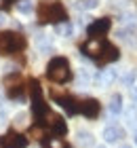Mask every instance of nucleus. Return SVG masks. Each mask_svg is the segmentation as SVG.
<instances>
[{
  "mask_svg": "<svg viewBox=\"0 0 137 148\" xmlns=\"http://www.w3.org/2000/svg\"><path fill=\"white\" fill-rule=\"evenodd\" d=\"M17 11L21 13V15H30V13L34 11L32 0H19V2H17Z\"/></svg>",
  "mask_w": 137,
  "mask_h": 148,
  "instance_id": "obj_17",
  "label": "nucleus"
},
{
  "mask_svg": "<svg viewBox=\"0 0 137 148\" xmlns=\"http://www.w3.org/2000/svg\"><path fill=\"white\" fill-rule=\"evenodd\" d=\"M36 45H38V49H40V51H51V49H53L51 38H49V36H44V34L36 38Z\"/></svg>",
  "mask_w": 137,
  "mask_h": 148,
  "instance_id": "obj_18",
  "label": "nucleus"
},
{
  "mask_svg": "<svg viewBox=\"0 0 137 148\" xmlns=\"http://www.w3.org/2000/svg\"><path fill=\"white\" fill-rule=\"evenodd\" d=\"M53 99L57 102L61 108H63L67 114H78V106H80V99H76L74 95H67V93H57L53 91Z\"/></svg>",
  "mask_w": 137,
  "mask_h": 148,
  "instance_id": "obj_8",
  "label": "nucleus"
},
{
  "mask_svg": "<svg viewBox=\"0 0 137 148\" xmlns=\"http://www.w3.org/2000/svg\"><path fill=\"white\" fill-rule=\"evenodd\" d=\"M122 80H125V85L133 87V80H135V72H129V74H125V76H122Z\"/></svg>",
  "mask_w": 137,
  "mask_h": 148,
  "instance_id": "obj_20",
  "label": "nucleus"
},
{
  "mask_svg": "<svg viewBox=\"0 0 137 148\" xmlns=\"http://www.w3.org/2000/svg\"><path fill=\"white\" fill-rule=\"evenodd\" d=\"M27 146V138L23 133L17 131H6L2 138H0V148H25Z\"/></svg>",
  "mask_w": 137,
  "mask_h": 148,
  "instance_id": "obj_9",
  "label": "nucleus"
},
{
  "mask_svg": "<svg viewBox=\"0 0 137 148\" xmlns=\"http://www.w3.org/2000/svg\"><path fill=\"white\" fill-rule=\"evenodd\" d=\"M2 23H4V15L0 13V25H2Z\"/></svg>",
  "mask_w": 137,
  "mask_h": 148,
  "instance_id": "obj_23",
  "label": "nucleus"
},
{
  "mask_svg": "<svg viewBox=\"0 0 137 148\" xmlns=\"http://www.w3.org/2000/svg\"><path fill=\"white\" fill-rule=\"evenodd\" d=\"M30 102H32V114H34V119L40 123V121L49 114V106H46L44 97H42V89H40V85L36 83V80H32V87H30Z\"/></svg>",
  "mask_w": 137,
  "mask_h": 148,
  "instance_id": "obj_5",
  "label": "nucleus"
},
{
  "mask_svg": "<svg viewBox=\"0 0 137 148\" xmlns=\"http://www.w3.org/2000/svg\"><path fill=\"white\" fill-rule=\"evenodd\" d=\"M97 4H99V0H80V2H78V6H80V9H85V11H91Z\"/></svg>",
  "mask_w": 137,
  "mask_h": 148,
  "instance_id": "obj_19",
  "label": "nucleus"
},
{
  "mask_svg": "<svg viewBox=\"0 0 137 148\" xmlns=\"http://www.w3.org/2000/svg\"><path fill=\"white\" fill-rule=\"evenodd\" d=\"M135 144H137V136H135Z\"/></svg>",
  "mask_w": 137,
  "mask_h": 148,
  "instance_id": "obj_24",
  "label": "nucleus"
},
{
  "mask_svg": "<svg viewBox=\"0 0 137 148\" xmlns=\"http://www.w3.org/2000/svg\"><path fill=\"white\" fill-rule=\"evenodd\" d=\"M9 2H11V0H0V9H2V6H6Z\"/></svg>",
  "mask_w": 137,
  "mask_h": 148,
  "instance_id": "obj_22",
  "label": "nucleus"
},
{
  "mask_svg": "<svg viewBox=\"0 0 137 148\" xmlns=\"http://www.w3.org/2000/svg\"><path fill=\"white\" fill-rule=\"evenodd\" d=\"M80 53L87 57H91L93 62H97L99 66H106V64H112L120 57V51L118 47L108 42L106 38H89L80 45Z\"/></svg>",
  "mask_w": 137,
  "mask_h": 148,
  "instance_id": "obj_1",
  "label": "nucleus"
},
{
  "mask_svg": "<svg viewBox=\"0 0 137 148\" xmlns=\"http://www.w3.org/2000/svg\"><path fill=\"white\" fill-rule=\"evenodd\" d=\"M110 28H112V21L108 17H99L87 28V34H89V38H106Z\"/></svg>",
  "mask_w": 137,
  "mask_h": 148,
  "instance_id": "obj_7",
  "label": "nucleus"
},
{
  "mask_svg": "<svg viewBox=\"0 0 137 148\" xmlns=\"http://www.w3.org/2000/svg\"><path fill=\"white\" fill-rule=\"evenodd\" d=\"M110 112L112 114H120L122 112V95L120 93H114L110 97Z\"/></svg>",
  "mask_w": 137,
  "mask_h": 148,
  "instance_id": "obj_14",
  "label": "nucleus"
},
{
  "mask_svg": "<svg viewBox=\"0 0 137 148\" xmlns=\"http://www.w3.org/2000/svg\"><path fill=\"white\" fill-rule=\"evenodd\" d=\"M97 80H99L101 87H110L116 80V70H101V74L97 76Z\"/></svg>",
  "mask_w": 137,
  "mask_h": 148,
  "instance_id": "obj_13",
  "label": "nucleus"
},
{
  "mask_svg": "<svg viewBox=\"0 0 137 148\" xmlns=\"http://www.w3.org/2000/svg\"><path fill=\"white\" fill-rule=\"evenodd\" d=\"M97 148H106V146H97Z\"/></svg>",
  "mask_w": 137,
  "mask_h": 148,
  "instance_id": "obj_25",
  "label": "nucleus"
},
{
  "mask_svg": "<svg viewBox=\"0 0 137 148\" xmlns=\"http://www.w3.org/2000/svg\"><path fill=\"white\" fill-rule=\"evenodd\" d=\"M76 140H78V146H82V148L93 146V136L89 131H78L76 133Z\"/></svg>",
  "mask_w": 137,
  "mask_h": 148,
  "instance_id": "obj_16",
  "label": "nucleus"
},
{
  "mask_svg": "<svg viewBox=\"0 0 137 148\" xmlns=\"http://www.w3.org/2000/svg\"><path fill=\"white\" fill-rule=\"evenodd\" d=\"M40 127H44V129H49L53 136H63V133L67 131V125H65V121L59 116V114H55V112H51L49 110V114L38 123Z\"/></svg>",
  "mask_w": 137,
  "mask_h": 148,
  "instance_id": "obj_6",
  "label": "nucleus"
},
{
  "mask_svg": "<svg viewBox=\"0 0 137 148\" xmlns=\"http://www.w3.org/2000/svg\"><path fill=\"white\" fill-rule=\"evenodd\" d=\"M125 138V129L120 125H108L104 129V140L108 144H114V142H120Z\"/></svg>",
  "mask_w": 137,
  "mask_h": 148,
  "instance_id": "obj_11",
  "label": "nucleus"
},
{
  "mask_svg": "<svg viewBox=\"0 0 137 148\" xmlns=\"http://www.w3.org/2000/svg\"><path fill=\"white\" fill-rule=\"evenodd\" d=\"M131 95H133V99H135V104H137V87H133V91H131Z\"/></svg>",
  "mask_w": 137,
  "mask_h": 148,
  "instance_id": "obj_21",
  "label": "nucleus"
},
{
  "mask_svg": "<svg viewBox=\"0 0 137 148\" xmlns=\"http://www.w3.org/2000/svg\"><path fill=\"white\" fill-rule=\"evenodd\" d=\"M46 76H49L53 83H70L72 80V68L70 62L65 57H53L49 64H46Z\"/></svg>",
  "mask_w": 137,
  "mask_h": 148,
  "instance_id": "obj_3",
  "label": "nucleus"
},
{
  "mask_svg": "<svg viewBox=\"0 0 137 148\" xmlns=\"http://www.w3.org/2000/svg\"><path fill=\"white\" fill-rule=\"evenodd\" d=\"M72 32H74V28H72V23L70 21H63V23H55V34L57 36H72Z\"/></svg>",
  "mask_w": 137,
  "mask_h": 148,
  "instance_id": "obj_15",
  "label": "nucleus"
},
{
  "mask_svg": "<svg viewBox=\"0 0 137 148\" xmlns=\"http://www.w3.org/2000/svg\"><path fill=\"white\" fill-rule=\"evenodd\" d=\"M122 148H129V146H122Z\"/></svg>",
  "mask_w": 137,
  "mask_h": 148,
  "instance_id": "obj_26",
  "label": "nucleus"
},
{
  "mask_svg": "<svg viewBox=\"0 0 137 148\" xmlns=\"http://www.w3.org/2000/svg\"><path fill=\"white\" fill-rule=\"evenodd\" d=\"M36 13H38V21L40 23H63V21H67V11H65V6L61 4L59 0L40 2Z\"/></svg>",
  "mask_w": 137,
  "mask_h": 148,
  "instance_id": "obj_2",
  "label": "nucleus"
},
{
  "mask_svg": "<svg viewBox=\"0 0 137 148\" xmlns=\"http://www.w3.org/2000/svg\"><path fill=\"white\" fill-rule=\"evenodd\" d=\"M42 148H72V146L67 144L63 138L49 133V136H44V138H42Z\"/></svg>",
  "mask_w": 137,
  "mask_h": 148,
  "instance_id": "obj_12",
  "label": "nucleus"
},
{
  "mask_svg": "<svg viewBox=\"0 0 137 148\" xmlns=\"http://www.w3.org/2000/svg\"><path fill=\"white\" fill-rule=\"evenodd\" d=\"M78 114H82V116H87V119H95V116H99V102H97L95 97L80 99Z\"/></svg>",
  "mask_w": 137,
  "mask_h": 148,
  "instance_id": "obj_10",
  "label": "nucleus"
},
{
  "mask_svg": "<svg viewBox=\"0 0 137 148\" xmlns=\"http://www.w3.org/2000/svg\"><path fill=\"white\" fill-rule=\"evenodd\" d=\"M25 36L19 32H0V55H13L25 49Z\"/></svg>",
  "mask_w": 137,
  "mask_h": 148,
  "instance_id": "obj_4",
  "label": "nucleus"
}]
</instances>
